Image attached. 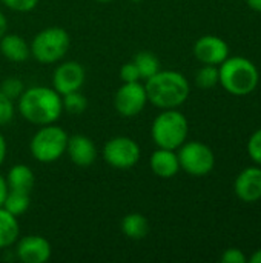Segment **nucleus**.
<instances>
[{"label":"nucleus","mask_w":261,"mask_h":263,"mask_svg":"<svg viewBox=\"0 0 261 263\" xmlns=\"http://www.w3.org/2000/svg\"><path fill=\"white\" fill-rule=\"evenodd\" d=\"M17 109L20 116L37 126L55 123L62 112V96L49 86H31L18 97Z\"/></svg>","instance_id":"obj_1"},{"label":"nucleus","mask_w":261,"mask_h":263,"mask_svg":"<svg viewBox=\"0 0 261 263\" xmlns=\"http://www.w3.org/2000/svg\"><path fill=\"white\" fill-rule=\"evenodd\" d=\"M148 102L160 109H174L182 106L191 92L188 79L172 69H160L145 83Z\"/></svg>","instance_id":"obj_2"},{"label":"nucleus","mask_w":261,"mask_h":263,"mask_svg":"<svg viewBox=\"0 0 261 263\" xmlns=\"http://www.w3.org/2000/svg\"><path fill=\"white\" fill-rule=\"evenodd\" d=\"M218 83L232 96L243 97L255 91L260 74L246 57H228L218 68Z\"/></svg>","instance_id":"obj_3"},{"label":"nucleus","mask_w":261,"mask_h":263,"mask_svg":"<svg viewBox=\"0 0 261 263\" xmlns=\"http://www.w3.org/2000/svg\"><path fill=\"white\" fill-rule=\"evenodd\" d=\"M189 123L183 112L174 109H163L152 122L151 137L158 148L178 149L188 139Z\"/></svg>","instance_id":"obj_4"},{"label":"nucleus","mask_w":261,"mask_h":263,"mask_svg":"<svg viewBox=\"0 0 261 263\" xmlns=\"http://www.w3.org/2000/svg\"><path fill=\"white\" fill-rule=\"evenodd\" d=\"M71 46V37L62 26H48L38 31L29 43L31 57L42 65H52L66 55Z\"/></svg>","instance_id":"obj_5"},{"label":"nucleus","mask_w":261,"mask_h":263,"mask_svg":"<svg viewBox=\"0 0 261 263\" xmlns=\"http://www.w3.org/2000/svg\"><path fill=\"white\" fill-rule=\"evenodd\" d=\"M68 137V133L58 125H43L29 142L31 156L40 163H52L66 153Z\"/></svg>","instance_id":"obj_6"},{"label":"nucleus","mask_w":261,"mask_h":263,"mask_svg":"<svg viewBox=\"0 0 261 263\" xmlns=\"http://www.w3.org/2000/svg\"><path fill=\"white\" fill-rule=\"evenodd\" d=\"M177 156L180 170L195 177L209 174L215 166V156L212 149L202 142H185L178 148Z\"/></svg>","instance_id":"obj_7"},{"label":"nucleus","mask_w":261,"mask_h":263,"mask_svg":"<svg viewBox=\"0 0 261 263\" xmlns=\"http://www.w3.org/2000/svg\"><path fill=\"white\" fill-rule=\"evenodd\" d=\"M102 154L105 162L111 168L125 171L134 168L138 163L142 157V149L134 139L126 136H117L105 143Z\"/></svg>","instance_id":"obj_8"},{"label":"nucleus","mask_w":261,"mask_h":263,"mask_svg":"<svg viewBox=\"0 0 261 263\" xmlns=\"http://www.w3.org/2000/svg\"><path fill=\"white\" fill-rule=\"evenodd\" d=\"M148 105V96L145 85L140 82H128L123 83L114 96V106L115 111L126 119L137 117L145 106Z\"/></svg>","instance_id":"obj_9"},{"label":"nucleus","mask_w":261,"mask_h":263,"mask_svg":"<svg viewBox=\"0 0 261 263\" xmlns=\"http://www.w3.org/2000/svg\"><path fill=\"white\" fill-rule=\"evenodd\" d=\"M86 80V71L82 63L75 60H68L60 63L52 74V88L65 96L68 92L80 91Z\"/></svg>","instance_id":"obj_10"},{"label":"nucleus","mask_w":261,"mask_h":263,"mask_svg":"<svg viewBox=\"0 0 261 263\" xmlns=\"http://www.w3.org/2000/svg\"><path fill=\"white\" fill-rule=\"evenodd\" d=\"M15 254L23 263H46L51 259L52 248L49 240L43 236L31 234L17 240Z\"/></svg>","instance_id":"obj_11"},{"label":"nucleus","mask_w":261,"mask_h":263,"mask_svg":"<svg viewBox=\"0 0 261 263\" xmlns=\"http://www.w3.org/2000/svg\"><path fill=\"white\" fill-rule=\"evenodd\" d=\"M194 55L203 65H222L229 57V45L217 35H203L194 43Z\"/></svg>","instance_id":"obj_12"},{"label":"nucleus","mask_w":261,"mask_h":263,"mask_svg":"<svg viewBox=\"0 0 261 263\" xmlns=\"http://www.w3.org/2000/svg\"><path fill=\"white\" fill-rule=\"evenodd\" d=\"M69 160L78 168H89L97 160L98 151L92 139L85 134H75L68 137L66 153Z\"/></svg>","instance_id":"obj_13"},{"label":"nucleus","mask_w":261,"mask_h":263,"mask_svg":"<svg viewBox=\"0 0 261 263\" xmlns=\"http://www.w3.org/2000/svg\"><path fill=\"white\" fill-rule=\"evenodd\" d=\"M234 191L242 202H258L261 199V168L249 166L243 170L235 179Z\"/></svg>","instance_id":"obj_14"},{"label":"nucleus","mask_w":261,"mask_h":263,"mask_svg":"<svg viewBox=\"0 0 261 263\" xmlns=\"http://www.w3.org/2000/svg\"><path fill=\"white\" fill-rule=\"evenodd\" d=\"M149 166L157 177L171 179L180 171L178 156L174 149L158 148L152 153V156L149 159Z\"/></svg>","instance_id":"obj_15"},{"label":"nucleus","mask_w":261,"mask_h":263,"mask_svg":"<svg viewBox=\"0 0 261 263\" xmlns=\"http://www.w3.org/2000/svg\"><path fill=\"white\" fill-rule=\"evenodd\" d=\"M0 52L14 63H22L31 57L29 43L18 34H5L0 39Z\"/></svg>","instance_id":"obj_16"},{"label":"nucleus","mask_w":261,"mask_h":263,"mask_svg":"<svg viewBox=\"0 0 261 263\" xmlns=\"http://www.w3.org/2000/svg\"><path fill=\"white\" fill-rule=\"evenodd\" d=\"M6 183L9 191H18V193H26L31 194L34 185H35V176L32 170L23 163L14 165L6 176Z\"/></svg>","instance_id":"obj_17"},{"label":"nucleus","mask_w":261,"mask_h":263,"mask_svg":"<svg viewBox=\"0 0 261 263\" xmlns=\"http://www.w3.org/2000/svg\"><path fill=\"white\" fill-rule=\"evenodd\" d=\"M20 236L18 220L14 214L0 206V250L12 247Z\"/></svg>","instance_id":"obj_18"},{"label":"nucleus","mask_w":261,"mask_h":263,"mask_svg":"<svg viewBox=\"0 0 261 263\" xmlns=\"http://www.w3.org/2000/svg\"><path fill=\"white\" fill-rule=\"evenodd\" d=\"M122 233L131 240H142L149 233V222L140 213H131L122 219Z\"/></svg>","instance_id":"obj_19"},{"label":"nucleus","mask_w":261,"mask_h":263,"mask_svg":"<svg viewBox=\"0 0 261 263\" xmlns=\"http://www.w3.org/2000/svg\"><path fill=\"white\" fill-rule=\"evenodd\" d=\"M132 62L137 66L140 79H143V80H148L149 77H152L154 74H157L162 69L158 57L154 52H151V51H140V52H137L134 55Z\"/></svg>","instance_id":"obj_20"},{"label":"nucleus","mask_w":261,"mask_h":263,"mask_svg":"<svg viewBox=\"0 0 261 263\" xmlns=\"http://www.w3.org/2000/svg\"><path fill=\"white\" fill-rule=\"evenodd\" d=\"M29 205H31V197H29V194H26V193H18V191H8L6 199H5V202H3L2 206H3L8 213H11V214H14L15 217H18V216H22V214H25V213L28 211Z\"/></svg>","instance_id":"obj_21"},{"label":"nucleus","mask_w":261,"mask_h":263,"mask_svg":"<svg viewBox=\"0 0 261 263\" xmlns=\"http://www.w3.org/2000/svg\"><path fill=\"white\" fill-rule=\"evenodd\" d=\"M62 103H63V111H66L71 116H80L88 109V99L80 91H74L62 96Z\"/></svg>","instance_id":"obj_22"},{"label":"nucleus","mask_w":261,"mask_h":263,"mask_svg":"<svg viewBox=\"0 0 261 263\" xmlns=\"http://www.w3.org/2000/svg\"><path fill=\"white\" fill-rule=\"evenodd\" d=\"M218 68L214 65L202 66L195 74V83L202 89H211L218 83Z\"/></svg>","instance_id":"obj_23"},{"label":"nucleus","mask_w":261,"mask_h":263,"mask_svg":"<svg viewBox=\"0 0 261 263\" xmlns=\"http://www.w3.org/2000/svg\"><path fill=\"white\" fill-rule=\"evenodd\" d=\"M25 89H26V88H25L23 80L18 79V77H14V76L6 77V79L2 82V85H0V91H2L5 96H8L9 99H12V100H18V97L23 94Z\"/></svg>","instance_id":"obj_24"},{"label":"nucleus","mask_w":261,"mask_h":263,"mask_svg":"<svg viewBox=\"0 0 261 263\" xmlns=\"http://www.w3.org/2000/svg\"><path fill=\"white\" fill-rule=\"evenodd\" d=\"M14 112H15L14 100L0 91V126L8 125L14 119Z\"/></svg>","instance_id":"obj_25"},{"label":"nucleus","mask_w":261,"mask_h":263,"mask_svg":"<svg viewBox=\"0 0 261 263\" xmlns=\"http://www.w3.org/2000/svg\"><path fill=\"white\" fill-rule=\"evenodd\" d=\"M248 154L257 165H261V128L251 136L248 142Z\"/></svg>","instance_id":"obj_26"},{"label":"nucleus","mask_w":261,"mask_h":263,"mask_svg":"<svg viewBox=\"0 0 261 263\" xmlns=\"http://www.w3.org/2000/svg\"><path fill=\"white\" fill-rule=\"evenodd\" d=\"M6 8L15 12H29L37 8L40 0H0Z\"/></svg>","instance_id":"obj_27"},{"label":"nucleus","mask_w":261,"mask_h":263,"mask_svg":"<svg viewBox=\"0 0 261 263\" xmlns=\"http://www.w3.org/2000/svg\"><path fill=\"white\" fill-rule=\"evenodd\" d=\"M120 80L123 83H128V82H140V76H138V71H137V66L134 65V62H128L125 63L122 68H120Z\"/></svg>","instance_id":"obj_28"},{"label":"nucleus","mask_w":261,"mask_h":263,"mask_svg":"<svg viewBox=\"0 0 261 263\" xmlns=\"http://www.w3.org/2000/svg\"><path fill=\"white\" fill-rule=\"evenodd\" d=\"M220 260L223 263H248V257L238 248H228L222 254V259Z\"/></svg>","instance_id":"obj_29"},{"label":"nucleus","mask_w":261,"mask_h":263,"mask_svg":"<svg viewBox=\"0 0 261 263\" xmlns=\"http://www.w3.org/2000/svg\"><path fill=\"white\" fill-rule=\"evenodd\" d=\"M8 183H6V177H3L0 174V206L3 205L5 199H6V194H8Z\"/></svg>","instance_id":"obj_30"},{"label":"nucleus","mask_w":261,"mask_h":263,"mask_svg":"<svg viewBox=\"0 0 261 263\" xmlns=\"http://www.w3.org/2000/svg\"><path fill=\"white\" fill-rule=\"evenodd\" d=\"M6 153H8V145H6V140H5L3 134L0 133V166L3 165V162L6 159Z\"/></svg>","instance_id":"obj_31"},{"label":"nucleus","mask_w":261,"mask_h":263,"mask_svg":"<svg viewBox=\"0 0 261 263\" xmlns=\"http://www.w3.org/2000/svg\"><path fill=\"white\" fill-rule=\"evenodd\" d=\"M8 31V20H6V15L0 11V39L6 34Z\"/></svg>","instance_id":"obj_32"},{"label":"nucleus","mask_w":261,"mask_h":263,"mask_svg":"<svg viewBox=\"0 0 261 263\" xmlns=\"http://www.w3.org/2000/svg\"><path fill=\"white\" fill-rule=\"evenodd\" d=\"M248 3V6L257 12H261V0H245Z\"/></svg>","instance_id":"obj_33"},{"label":"nucleus","mask_w":261,"mask_h":263,"mask_svg":"<svg viewBox=\"0 0 261 263\" xmlns=\"http://www.w3.org/2000/svg\"><path fill=\"white\" fill-rule=\"evenodd\" d=\"M248 262H251V263H261V248L260 250H257L249 259H248Z\"/></svg>","instance_id":"obj_34"},{"label":"nucleus","mask_w":261,"mask_h":263,"mask_svg":"<svg viewBox=\"0 0 261 263\" xmlns=\"http://www.w3.org/2000/svg\"><path fill=\"white\" fill-rule=\"evenodd\" d=\"M95 2H98V3H109V2H112V0H95Z\"/></svg>","instance_id":"obj_35"},{"label":"nucleus","mask_w":261,"mask_h":263,"mask_svg":"<svg viewBox=\"0 0 261 263\" xmlns=\"http://www.w3.org/2000/svg\"><path fill=\"white\" fill-rule=\"evenodd\" d=\"M131 2H134V3H140V2H143V0H131Z\"/></svg>","instance_id":"obj_36"}]
</instances>
